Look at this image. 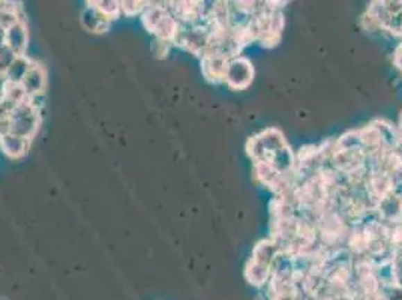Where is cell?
Returning a JSON list of instances; mask_svg holds the SVG:
<instances>
[{"label":"cell","instance_id":"cell-1","mask_svg":"<svg viewBox=\"0 0 402 300\" xmlns=\"http://www.w3.org/2000/svg\"><path fill=\"white\" fill-rule=\"evenodd\" d=\"M142 22L146 29L153 33L158 40L173 42L179 23L171 14L170 8L161 3H147L142 14Z\"/></svg>","mask_w":402,"mask_h":300},{"label":"cell","instance_id":"cell-2","mask_svg":"<svg viewBox=\"0 0 402 300\" xmlns=\"http://www.w3.org/2000/svg\"><path fill=\"white\" fill-rule=\"evenodd\" d=\"M41 125V110L31 99L14 107L9 112V133L32 140Z\"/></svg>","mask_w":402,"mask_h":300},{"label":"cell","instance_id":"cell-3","mask_svg":"<svg viewBox=\"0 0 402 300\" xmlns=\"http://www.w3.org/2000/svg\"><path fill=\"white\" fill-rule=\"evenodd\" d=\"M252 80V68L246 59H230L227 63V71L224 81H227L231 88L245 89Z\"/></svg>","mask_w":402,"mask_h":300},{"label":"cell","instance_id":"cell-4","mask_svg":"<svg viewBox=\"0 0 402 300\" xmlns=\"http://www.w3.org/2000/svg\"><path fill=\"white\" fill-rule=\"evenodd\" d=\"M45 83H47V74L42 65L33 62L31 69L27 71L26 77L22 81V86L24 92L27 93L29 98H35L44 95V89H45Z\"/></svg>","mask_w":402,"mask_h":300},{"label":"cell","instance_id":"cell-5","mask_svg":"<svg viewBox=\"0 0 402 300\" xmlns=\"http://www.w3.org/2000/svg\"><path fill=\"white\" fill-rule=\"evenodd\" d=\"M110 23V18L102 14L99 9L93 5V2H89L87 6H84L81 12V24L86 31L92 33H102L108 29Z\"/></svg>","mask_w":402,"mask_h":300},{"label":"cell","instance_id":"cell-6","mask_svg":"<svg viewBox=\"0 0 402 300\" xmlns=\"http://www.w3.org/2000/svg\"><path fill=\"white\" fill-rule=\"evenodd\" d=\"M32 140L24 138L20 135H15L12 133H6L0 137V150H3V153L11 159H20L23 158L27 150L31 147Z\"/></svg>","mask_w":402,"mask_h":300},{"label":"cell","instance_id":"cell-7","mask_svg":"<svg viewBox=\"0 0 402 300\" xmlns=\"http://www.w3.org/2000/svg\"><path fill=\"white\" fill-rule=\"evenodd\" d=\"M27 42H29V33L24 22H18L14 26L6 29V45L11 49L17 56H24Z\"/></svg>","mask_w":402,"mask_h":300},{"label":"cell","instance_id":"cell-8","mask_svg":"<svg viewBox=\"0 0 402 300\" xmlns=\"http://www.w3.org/2000/svg\"><path fill=\"white\" fill-rule=\"evenodd\" d=\"M228 60L221 58L217 54H206L203 56V72L206 78L212 81H219L226 77Z\"/></svg>","mask_w":402,"mask_h":300},{"label":"cell","instance_id":"cell-9","mask_svg":"<svg viewBox=\"0 0 402 300\" xmlns=\"http://www.w3.org/2000/svg\"><path fill=\"white\" fill-rule=\"evenodd\" d=\"M33 60H31L27 56H17L14 62L9 65V68L5 71V77L8 83H15V84H22L23 78L26 77L27 71L31 69Z\"/></svg>","mask_w":402,"mask_h":300},{"label":"cell","instance_id":"cell-10","mask_svg":"<svg viewBox=\"0 0 402 300\" xmlns=\"http://www.w3.org/2000/svg\"><path fill=\"white\" fill-rule=\"evenodd\" d=\"M378 209L381 217L387 221H396L402 217V199L396 194L390 192L385 199L380 200Z\"/></svg>","mask_w":402,"mask_h":300},{"label":"cell","instance_id":"cell-11","mask_svg":"<svg viewBox=\"0 0 402 300\" xmlns=\"http://www.w3.org/2000/svg\"><path fill=\"white\" fill-rule=\"evenodd\" d=\"M270 275V267L265 266V265H260L256 260H251V262H248V269H246V278L251 284L254 285H263L267 278Z\"/></svg>","mask_w":402,"mask_h":300},{"label":"cell","instance_id":"cell-12","mask_svg":"<svg viewBox=\"0 0 402 300\" xmlns=\"http://www.w3.org/2000/svg\"><path fill=\"white\" fill-rule=\"evenodd\" d=\"M93 5H95L107 18H110V20H115V18L120 14V2L101 0V2H93Z\"/></svg>","mask_w":402,"mask_h":300},{"label":"cell","instance_id":"cell-13","mask_svg":"<svg viewBox=\"0 0 402 300\" xmlns=\"http://www.w3.org/2000/svg\"><path fill=\"white\" fill-rule=\"evenodd\" d=\"M147 6V2H120V12L126 15H138L143 14Z\"/></svg>","mask_w":402,"mask_h":300},{"label":"cell","instance_id":"cell-14","mask_svg":"<svg viewBox=\"0 0 402 300\" xmlns=\"http://www.w3.org/2000/svg\"><path fill=\"white\" fill-rule=\"evenodd\" d=\"M17 58V54L9 49L8 45H5L3 49H0V72H3L9 68V65L14 62V59Z\"/></svg>","mask_w":402,"mask_h":300},{"label":"cell","instance_id":"cell-15","mask_svg":"<svg viewBox=\"0 0 402 300\" xmlns=\"http://www.w3.org/2000/svg\"><path fill=\"white\" fill-rule=\"evenodd\" d=\"M392 278L398 288H402V254H398L392 261Z\"/></svg>","mask_w":402,"mask_h":300},{"label":"cell","instance_id":"cell-16","mask_svg":"<svg viewBox=\"0 0 402 300\" xmlns=\"http://www.w3.org/2000/svg\"><path fill=\"white\" fill-rule=\"evenodd\" d=\"M173 42L170 41H164V40H158V38H155V42L152 44V50L155 54L160 56V58H162V56H167L168 53V47H170Z\"/></svg>","mask_w":402,"mask_h":300},{"label":"cell","instance_id":"cell-17","mask_svg":"<svg viewBox=\"0 0 402 300\" xmlns=\"http://www.w3.org/2000/svg\"><path fill=\"white\" fill-rule=\"evenodd\" d=\"M5 45H6V29L0 26V49H3Z\"/></svg>","mask_w":402,"mask_h":300},{"label":"cell","instance_id":"cell-18","mask_svg":"<svg viewBox=\"0 0 402 300\" xmlns=\"http://www.w3.org/2000/svg\"><path fill=\"white\" fill-rule=\"evenodd\" d=\"M0 300H6V299H3V297H0Z\"/></svg>","mask_w":402,"mask_h":300}]
</instances>
